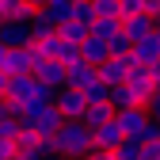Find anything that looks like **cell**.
I'll return each instance as SVG.
<instances>
[{
    "instance_id": "6da1fadb",
    "label": "cell",
    "mask_w": 160,
    "mask_h": 160,
    "mask_svg": "<svg viewBox=\"0 0 160 160\" xmlns=\"http://www.w3.org/2000/svg\"><path fill=\"white\" fill-rule=\"evenodd\" d=\"M50 149L61 156V160H84L95 149L92 145V130L84 122H61L57 133H53V141H50Z\"/></svg>"
},
{
    "instance_id": "7a4b0ae2",
    "label": "cell",
    "mask_w": 160,
    "mask_h": 160,
    "mask_svg": "<svg viewBox=\"0 0 160 160\" xmlns=\"http://www.w3.org/2000/svg\"><path fill=\"white\" fill-rule=\"evenodd\" d=\"M53 107H57V114L65 118V122H80L84 118V95H80L76 88H57L53 92Z\"/></svg>"
},
{
    "instance_id": "3957f363",
    "label": "cell",
    "mask_w": 160,
    "mask_h": 160,
    "mask_svg": "<svg viewBox=\"0 0 160 160\" xmlns=\"http://www.w3.org/2000/svg\"><path fill=\"white\" fill-rule=\"evenodd\" d=\"M114 122H118V130H122V137L141 141V133L149 126V114H145V107H126V111H114Z\"/></svg>"
},
{
    "instance_id": "277c9868",
    "label": "cell",
    "mask_w": 160,
    "mask_h": 160,
    "mask_svg": "<svg viewBox=\"0 0 160 160\" xmlns=\"http://www.w3.org/2000/svg\"><path fill=\"white\" fill-rule=\"evenodd\" d=\"M38 61H42V57H38L31 46H27V50H8V53H4V65H0V72H4V76H27V72H34Z\"/></svg>"
},
{
    "instance_id": "5b68a950",
    "label": "cell",
    "mask_w": 160,
    "mask_h": 160,
    "mask_svg": "<svg viewBox=\"0 0 160 160\" xmlns=\"http://www.w3.org/2000/svg\"><path fill=\"white\" fill-rule=\"evenodd\" d=\"M61 122H65V118L57 114V107H42V111H38L34 118H27L23 126H31V130L38 133V141H42V145H50V141H53V133H57V126H61Z\"/></svg>"
},
{
    "instance_id": "8992f818",
    "label": "cell",
    "mask_w": 160,
    "mask_h": 160,
    "mask_svg": "<svg viewBox=\"0 0 160 160\" xmlns=\"http://www.w3.org/2000/svg\"><path fill=\"white\" fill-rule=\"evenodd\" d=\"M34 42V34L27 23H19V19H8V23H0V46L4 50H27Z\"/></svg>"
},
{
    "instance_id": "52a82bcc",
    "label": "cell",
    "mask_w": 160,
    "mask_h": 160,
    "mask_svg": "<svg viewBox=\"0 0 160 160\" xmlns=\"http://www.w3.org/2000/svg\"><path fill=\"white\" fill-rule=\"evenodd\" d=\"M42 92V84L27 72V76H8V92H4V99L8 103H31V99Z\"/></svg>"
},
{
    "instance_id": "ba28073f",
    "label": "cell",
    "mask_w": 160,
    "mask_h": 160,
    "mask_svg": "<svg viewBox=\"0 0 160 160\" xmlns=\"http://www.w3.org/2000/svg\"><path fill=\"white\" fill-rule=\"evenodd\" d=\"M130 65H133V57L126 53V57H107L103 65H95V76L103 80V84H126V72H130Z\"/></svg>"
},
{
    "instance_id": "9c48e42d",
    "label": "cell",
    "mask_w": 160,
    "mask_h": 160,
    "mask_svg": "<svg viewBox=\"0 0 160 160\" xmlns=\"http://www.w3.org/2000/svg\"><path fill=\"white\" fill-rule=\"evenodd\" d=\"M65 69H69V65H61V61H38L31 76L38 80V84H46V88L57 92V88H65Z\"/></svg>"
},
{
    "instance_id": "30bf717a",
    "label": "cell",
    "mask_w": 160,
    "mask_h": 160,
    "mask_svg": "<svg viewBox=\"0 0 160 160\" xmlns=\"http://www.w3.org/2000/svg\"><path fill=\"white\" fill-rule=\"evenodd\" d=\"M130 57H133V65H156L160 61V34L152 31L149 38H141V42H133V50H130Z\"/></svg>"
},
{
    "instance_id": "8fae6325",
    "label": "cell",
    "mask_w": 160,
    "mask_h": 160,
    "mask_svg": "<svg viewBox=\"0 0 160 160\" xmlns=\"http://www.w3.org/2000/svg\"><path fill=\"white\" fill-rule=\"evenodd\" d=\"M118 141H122V130H118L114 118L92 130V145H95V149H103V152H114V149H118Z\"/></svg>"
},
{
    "instance_id": "7c38bea8",
    "label": "cell",
    "mask_w": 160,
    "mask_h": 160,
    "mask_svg": "<svg viewBox=\"0 0 160 160\" xmlns=\"http://www.w3.org/2000/svg\"><path fill=\"white\" fill-rule=\"evenodd\" d=\"M107 103H111L114 111H126V107H145L149 99H145V95H137L130 84H114V88H111V99H107Z\"/></svg>"
},
{
    "instance_id": "4fadbf2b",
    "label": "cell",
    "mask_w": 160,
    "mask_h": 160,
    "mask_svg": "<svg viewBox=\"0 0 160 160\" xmlns=\"http://www.w3.org/2000/svg\"><path fill=\"white\" fill-rule=\"evenodd\" d=\"M92 80H95V65H88V61H72L65 69V88H88Z\"/></svg>"
},
{
    "instance_id": "5bb4252c",
    "label": "cell",
    "mask_w": 160,
    "mask_h": 160,
    "mask_svg": "<svg viewBox=\"0 0 160 160\" xmlns=\"http://www.w3.org/2000/svg\"><path fill=\"white\" fill-rule=\"evenodd\" d=\"M156 27H152V15H133V19H122V34L130 38V42H141V38H149Z\"/></svg>"
},
{
    "instance_id": "9a60e30c",
    "label": "cell",
    "mask_w": 160,
    "mask_h": 160,
    "mask_svg": "<svg viewBox=\"0 0 160 160\" xmlns=\"http://www.w3.org/2000/svg\"><path fill=\"white\" fill-rule=\"evenodd\" d=\"M19 130H23V122L12 114V103H8V99H0V141H15Z\"/></svg>"
},
{
    "instance_id": "2e32d148",
    "label": "cell",
    "mask_w": 160,
    "mask_h": 160,
    "mask_svg": "<svg viewBox=\"0 0 160 160\" xmlns=\"http://www.w3.org/2000/svg\"><path fill=\"white\" fill-rule=\"evenodd\" d=\"M111 57V50H107V42H99V38H84V42H80V61H88V65H103Z\"/></svg>"
},
{
    "instance_id": "e0dca14e",
    "label": "cell",
    "mask_w": 160,
    "mask_h": 160,
    "mask_svg": "<svg viewBox=\"0 0 160 160\" xmlns=\"http://www.w3.org/2000/svg\"><path fill=\"white\" fill-rule=\"evenodd\" d=\"M126 84H130L137 95L152 99V76H149V69H145V65H130V72H126Z\"/></svg>"
},
{
    "instance_id": "ac0fdd59",
    "label": "cell",
    "mask_w": 160,
    "mask_h": 160,
    "mask_svg": "<svg viewBox=\"0 0 160 160\" xmlns=\"http://www.w3.org/2000/svg\"><path fill=\"white\" fill-rule=\"evenodd\" d=\"M111 118H114V107H111V103H88V107H84V118H80V122H84L88 130H95V126L111 122Z\"/></svg>"
},
{
    "instance_id": "d6986e66",
    "label": "cell",
    "mask_w": 160,
    "mask_h": 160,
    "mask_svg": "<svg viewBox=\"0 0 160 160\" xmlns=\"http://www.w3.org/2000/svg\"><path fill=\"white\" fill-rule=\"evenodd\" d=\"M88 34H92V23H80V19H69V23L57 27V38H65V42H72V46H80Z\"/></svg>"
},
{
    "instance_id": "ffe728a7",
    "label": "cell",
    "mask_w": 160,
    "mask_h": 160,
    "mask_svg": "<svg viewBox=\"0 0 160 160\" xmlns=\"http://www.w3.org/2000/svg\"><path fill=\"white\" fill-rule=\"evenodd\" d=\"M34 8H27L23 0H0V23H8V19H19V23H27Z\"/></svg>"
},
{
    "instance_id": "44dd1931",
    "label": "cell",
    "mask_w": 160,
    "mask_h": 160,
    "mask_svg": "<svg viewBox=\"0 0 160 160\" xmlns=\"http://www.w3.org/2000/svg\"><path fill=\"white\" fill-rule=\"evenodd\" d=\"M114 34H122V19H95L92 23V38H99V42H111Z\"/></svg>"
},
{
    "instance_id": "7402d4cb",
    "label": "cell",
    "mask_w": 160,
    "mask_h": 160,
    "mask_svg": "<svg viewBox=\"0 0 160 160\" xmlns=\"http://www.w3.org/2000/svg\"><path fill=\"white\" fill-rule=\"evenodd\" d=\"M80 95H84V103H107V99H111V84H103V80H92V84L88 88H76Z\"/></svg>"
},
{
    "instance_id": "603a6c76",
    "label": "cell",
    "mask_w": 160,
    "mask_h": 160,
    "mask_svg": "<svg viewBox=\"0 0 160 160\" xmlns=\"http://www.w3.org/2000/svg\"><path fill=\"white\" fill-rule=\"evenodd\" d=\"M92 15L95 19H122L118 15V0H92ZM92 19V23H95Z\"/></svg>"
},
{
    "instance_id": "cb8c5ba5",
    "label": "cell",
    "mask_w": 160,
    "mask_h": 160,
    "mask_svg": "<svg viewBox=\"0 0 160 160\" xmlns=\"http://www.w3.org/2000/svg\"><path fill=\"white\" fill-rule=\"evenodd\" d=\"M114 160H141V141H130V137H122L118 141V149L111 152Z\"/></svg>"
},
{
    "instance_id": "d4e9b609",
    "label": "cell",
    "mask_w": 160,
    "mask_h": 160,
    "mask_svg": "<svg viewBox=\"0 0 160 160\" xmlns=\"http://www.w3.org/2000/svg\"><path fill=\"white\" fill-rule=\"evenodd\" d=\"M118 15H122V19L145 15V0H118Z\"/></svg>"
},
{
    "instance_id": "484cf974",
    "label": "cell",
    "mask_w": 160,
    "mask_h": 160,
    "mask_svg": "<svg viewBox=\"0 0 160 160\" xmlns=\"http://www.w3.org/2000/svg\"><path fill=\"white\" fill-rule=\"evenodd\" d=\"M72 19H80V23H92V0H72Z\"/></svg>"
},
{
    "instance_id": "4316f807",
    "label": "cell",
    "mask_w": 160,
    "mask_h": 160,
    "mask_svg": "<svg viewBox=\"0 0 160 160\" xmlns=\"http://www.w3.org/2000/svg\"><path fill=\"white\" fill-rule=\"evenodd\" d=\"M145 114L152 118V122H160V92H152V99L145 103Z\"/></svg>"
},
{
    "instance_id": "83f0119b",
    "label": "cell",
    "mask_w": 160,
    "mask_h": 160,
    "mask_svg": "<svg viewBox=\"0 0 160 160\" xmlns=\"http://www.w3.org/2000/svg\"><path fill=\"white\" fill-rule=\"evenodd\" d=\"M84 160H114V156H111V152H103V149H92Z\"/></svg>"
},
{
    "instance_id": "f1b7e54d",
    "label": "cell",
    "mask_w": 160,
    "mask_h": 160,
    "mask_svg": "<svg viewBox=\"0 0 160 160\" xmlns=\"http://www.w3.org/2000/svg\"><path fill=\"white\" fill-rule=\"evenodd\" d=\"M160 12V0H145V15H156Z\"/></svg>"
},
{
    "instance_id": "f546056e",
    "label": "cell",
    "mask_w": 160,
    "mask_h": 160,
    "mask_svg": "<svg viewBox=\"0 0 160 160\" xmlns=\"http://www.w3.org/2000/svg\"><path fill=\"white\" fill-rule=\"evenodd\" d=\"M4 92H8V76L0 72V99H4Z\"/></svg>"
},
{
    "instance_id": "4dcf8cb0",
    "label": "cell",
    "mask_w": 160,
    "mask_h": 160,
    "mask_svg": "<svg viewBox=\"0 0 160 160\" xmlns=\"http://www.w3.org/2000/svg\"><path fill=\"white\" fill-rule=\"evenodd\" d=\"M23 4H27V8H42L46 0H23Z\"/></svg>"
},
{
    "instance_id": "1f68e13d",
    "label": "cell",
    "mask_w": 160,
    "mask_h": 160,
    "mask_svg": "<svg viewBox=\"0 0 160 160\" xmlns=\"http://www.w3.org/2000/svg\"><path fill=\"white\" fill-rule=\"evenodd\" d=\"M152 27H156V34H160V12H156V15H152Z\"/></svg>"
},
{
    "instance_id": "d6a6232c",
    "label": "cell",
    "mask_w": 160,
    "mask_h": 160,
    "mask_svg": "<svg viewBox=\"0 0 160 160\" xmlns=\"http://www.w3.org/2000/svg\"><path fill=\"white\" fill-rule=\"evenodd\" d=\"M4 53H8V50H4V46H0V65H4Z\"/></svg>"
},
{
    "instance_id": "836d02e7",
    "label": "cell",
    "mask_w": 160,
    "mask_h": 160,
    "mask_svg": "<svg viewBox=\"0 0 160 160\" xmlns=\"http://www.w3.org/2000/svg\"><path fill=\"white\" fill-rule=\"evenodd\" d=\"M46 4H50V0H46ZM57 4H72V0H57Z\"/></svg>"
}]
</instances>
